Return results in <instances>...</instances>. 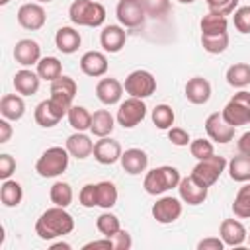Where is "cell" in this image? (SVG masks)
I'll list each match as a JSON object with an SVG mask.
<instances>
[{
	"mask_svg": "<svg viewBox=\"0 0 250 250\" xmlns=\"http://www.w3.org/2000/svg\"><path fill=\"white\" fill-rule=\"evenodd\" d=\"M74 230V219L66 211V207H51L41 213V217L35 223V234L41 240H53L64 234H70Z\"/></svg>",
	"mask_w": 250,
	"mask_h": 250,
	"instance_id": "cell-1",
	"label": "cell"
},
{
	"mask_svg": "<svg viewBox=\"0 0 250 250\" xmlns=\"http://www.w3.org/2000/svg\"><path fill=\"white\" fill-rule=\"evenodd\" d=\"M180 180H182V176H180L178 168L164 164V166H158V168H152L146 172V176L143 180V188L148 195H162L168 189L178 188Z\"/></svg>",
	"mask_w": 250,
	"mask_h": 250,
	"instance_id": "cell-2",
	"label": "cell"
},
{
	"mask_svg": "<svg viewBox=\"0 0 250 250\" xmlns=\"http://www.w3.org/2000/svg\"><path fill=\"white\" fill-rule=\"evenodd\" d=\"M68 18L74 25L100 27L105 21V8L94 0H74L68 8Z\"/></svg>",
	"mask_w": 250,
	"mask_h": 250,
	"instance_id": "cell-3",
	"label": "cell"
},
{
	"mask_svg": "<svg viewBox=\"0 0 250 250\" xmlns=\"http://www.w3.org/2000/svg\"><path fill=\"white\" fill-rule=\"evenodd\" d=\"M68 158L70 152L66 150V146H51L47 148L35 162V172L41 178H57L62 172H66L68 168Z\"/></svg>",
	"mask_w": 250,
	"mask_h": 250,
	"instance_id": "cell-4",
	"label": "cell"
},
{
	"mask_svg": "<svg viewBox=\"0 0 250 250\" xmlns=\"http://www.w3.org/2000/svg\"><path fill=\"white\" fill-rule=\"evenodd\" d=\"M221 115L232 127H240V125L250 123V92H246V90L236 92L227 102Z\"/></svg>",
	"mask_w": 250,
	"mask_h": 250,
	"instance_id": "cell-5",
	"label": "cell"
},
{
	"mask_svg": "<svg viewBox=\"0 0 250 250\" xmlns=\"http://www.w3.org/2000/svg\"><path fill=\"white\" fill-rule=\"evenodd\" d=\"M227 164H229V162L225 160V156L211 154V156H207V158H203V160H197V164H195L193 170H191V176H193L197 182H201L203 186L211 188V186L221 178V174L225 172Z\"/></svg>",
	"mask_w": 250,
	"mask_h": 250,
	"instance_id": "cell-6",
	"label": "cell"
},
{
	"mask_svg": "<svg viewBox=\"0 0 250 250\" xmlns=\"http://www.w3.org/2000/svg\"><path fill=\"white\" fill-rule=\"evenodd\" d=\"M123 88H125V92H127L131 98H141V100H145V98H148V96L154 94V90H156V78H154L148 70L139 68V70H133V72L125 78Z\"/></svg>",
	"mask_w": 250,
	"mask_h": 250,
	"instance_id": "cell-7",
	"label": "cell"
},
{
	"mask_svg": "<svg viewBox=\"0 0 250 250\" xmlns=\"http://www.w3.org/2000/svg\"><path fill=\"white\" fill-rule=\"evenodd\" d=\"M146 117V105L141 98H127L125 102L119 104V109H117V123L123 127V129H133L137 127L143 119Z\"/></svg>",
	"mask_w": 250,
	"mask_h": 250,
	"instance_id": "cell-8",
	"label": "cell"
},
{
	"mask_svg": "<svg viewBox=\"0 0 250 250\" xmlns=\"http://www.w3.org/2000/svg\"><path fill=\"white\" fill-rule=\"evenodd\" d=\"M115 16L123 27H139L146 20V12L141 0H119L115 8Z\"/></svg>",
	"mask_w": 250,
	"mask_h": 250,
	"instance_id": "cell-9",
	"label": "cell"
},
{
	"mask_svg": "<svg viewBox=\"0 0 250 250\" xmlns=\"http://www.w3.org/2000/svg\"><path fill=\"white\" fill-rule=\"evenodd\" d=\"M78 92V86H76V80L70 78V76H64L61 74L59 78H55L51 82V100L55 104H59L61 107H64L66 111L72 107V100Z\"/></svg>",
	"mask_w": 250,
	"mask_h": 250,
	"instance_id": "cell-10",
	"label": "cell"
},
{
	"mask_svg": "<svg viewBox=\"0 0 250 250\" xmlns=\"http://www.w3.org/2000/svg\"><path fill=\"white\" fill-rule=\"evenodd\" d=\"M68 111L64 107H61L59 104H55L51 98L49 100H43L35 105V111H33V117H35V123L43 129H51L55 127Z\"/></svg>",
	"mask_w": 250,
	"mask_h": 250,
	"instance_id": "cell-11",
	"label": "cell"
},
{
	"mask_svg": "<svg viewBox=\"0 0 250 250\" xmlns=\"http://www.w3.org/2000/svg\"><path fill=\"white\" fill-rule=\"evenodd\" d=\"M182 211H184L182 201L178 197H172V195H164V197L156 199V203L152 205V217L160 225H170V223L178 221Z\"/></svg>",
	"mask_w": 250,
	"mask_h": 250,
	"instance_id": "cell-12",
	"label": "cell"
},
{
	"mask_svg": "<svg viewBox=\"0 0 250 250\" xmlns=\"http://www.w3.org/2000/svg\"><path fill=\"white\" fill-rule=\"evenodd\" d=\"M18 23L23 27V29H29V31H37L45 25L47 21V14L43 10L41 4H35V2H27V4H21L18 14Z\"/></svg>",
	"mask_w": 250,
	"mask_h": 250,
	"instance_id": "cell-13",
	"label": "cell"
},
{
	"mask_svg": "<svg viewBox=\"0 0 250 250\" xmlns=\"http://www.w3.org/2000/svg\"><path fill=\"white\" fill-rule=\"evenodd\" d=\"M207 191L209 188L203 186L201 182H197L191 174L182 178L180 184H178V193H180V199L188 205H199L207 199Z\"/></svg>",
	"mask_w": 250,
	"mask_h": 250,
	"instance_id": "cell-14",
	"label": "cell"
},
{
	"mask_svg": "<svg viewBox=\"0 0 250 250\" xmlns=\"http://www.w3.org/2000/svg\"><path fill=\"white\" fill-rule=\"evenodd\" d=\"M234 129L236 127L229 125L219 111L207 115V119H205V131H207L209 139L215 141V143H221V145L230 143L234 139Z\"/></svg>",
	"mask_w": 250,
	"mask_h": 250,
	"instance_id": "cell-15",
	"label": "cell"
},
{
	"mask_svg": "<svg viewBox=\"0 0 250 250\" xmlns=\"http://www.w3.org/2000/svg\"><path fill=\"white\" fill-rule=\"evenodd\" d=\"M92 154L100 164L109 166V164H115L121 158L123 150H121L119 141H115L111 137H100V141L94 143V152Z\"/></svg>",
	"mask_w": 250,
	"mask_h": 250,
	"instance_id": "cell-16",
	"label": "cell"
},
{
	"mask_svg": "<svg viewBox=\"0 0 250 250\" xmlns=\"http://www.w3.org/2000/svg\"><path fill=\"white\" fill-rule=\"evenodd\" d=\"M14 59L23 68L33 66L41 61V47L35 39H20L14 47Z\"/></svg>",
	"mask_w": 250,
	"mask_h": 250,
	"instance_id": "cell-17",
	"label": "cell"
},
{
	"mask_svg": "<svg viewBox=\"0 0 250 250\" xmlns=\"http://www.w3.org/2000/svg\"><path fill=\"white\" fill-rule=\"evenodd\" d=\"M219 236L223 238L225 246H242L248 238V232L238 219H225L219 227Z\"/></svg>",
	"mask_w": 250,
	"mask_h": 250,
	"instance_id": "cell-18",
	"label": "cell"
},
{
	"mask_svg": "<svg viewBox=\"0 0 250 250\" xmlns=\"http://www.w3.org/2000/svg\"><path fill=\"white\" fill-rule=\"evenodd\" d=\"M123 84L117 78H102L96 84V98L104 104V105H115L121 102L123 96Z\"/></svg>",
	"mask_w": 250,
	"mask_h": 250,
	"instance_id": "cell-19",
	"label": "cell"
},
{
	"mask_svg": "<svg viewBox=\"0 0 250 250\" xmlns=\"http://www.w3.org/2000/svg\"><path fill=\"white\" fill-rule=\"evenodd\" d=\"M107 57L100 51H88L80 57V70L86 74V76H92V78H100L107 72Z\"/></svg>",
	"mask_w": 250,
	"mask_h": 250,
	"instance_id": "cell-20",
	"label": "cell"
},
{
	"mask_svg": "<svg viewBox=\"0 0 250 250\" xmlns=\"http://www.w3.org/2000/svg\"><path fill=\"white\" fill-rule=\"evenodd\" d=\"M184 92H186L188 102H191L195 105H203L211 98V84L203 76H193V78H189L186 82V90Z\"/></svg>",
	"mask_w": 250,
	"mask_h": 250,
	"instance_id": "cell-21",
	"label": "cell"
},
{
	"mask_svg": "<svg viewBox=\"0 0 250 250\" xmlns=\"http://www.w3.org/2000/svg\"><path fill=\"white\" fill-rule=\"evenodd\" d=\"M127 33L121 25H105L100 33V45L105 53H119L125 47Z\"/></svg>",
	"mask_w": 250,
	"mask_h": 250,
	"instance_id": "cell-22",
	"label": "cell"
},
{
	"mask_svg": "<svg viewBox=\"0 0 250 250\" xmlns=\"http://www.w3.org/2000/svg\"><path fill=\"white\" fill-rule=\"evenodd\" d=\"M119 162H121V168L127 174L137 176V174H141V172L146 170V166H148V154L145 150H141V148H127L121 154Z\"/></svg>",
	"mask_w": 250,
	"mask_h": 250,
	"instance_id": "cell-23",
	"label": "cell"
},
{
	"mask_svg": "<svg viewBox=\"0 0 250 250\" xmlns=\"http://www.w3.org/2000/svg\"><path fill=\"white\" fill-rule=\"evenodd\" d=\"M80 43H82L80 33H78L74 27H70V25L59 27L57 33H55V45H57V49H59L61 53H64V55L76 53L78 47H80Z\"/></svg>",
	"mask_w": 250,
	"mask_h": 250,
	"instance_id": "cell-24",
	"label": "cell"
},
{
	"mask_svg": "<svg viewBox=\"0 0 250 250\" xmlns=\"http://www.w3.org/2000/svg\"><path fill=\"white\" fill-rule=\"evenodd\" d=\"M66 150L70 152V156L84 160L94 152V141L84 131H76L66 139Z\"/></svg>",
	"mask_w": 250,
	"mask_h": 250,
	"instance_id": "cell-25",
	"label": "cell"
},
{
	"mask_svg": "<svg viewBox=\"0 0 250 250\" xmlns=\"http://www.w3.org/2000/svg\"><path fill=\"white\" fill-rule=\"evenodd\" d=\"M39 82H41V76L29 68H21L14 74V88L18 94L21 96H33L37 94L39 90Z\"/></svg>",
	"mask_w": 250,
	"mask_h": 250,
	"instance_id": "cell-26",
	"label": "cell"
},
{
	"mask_svg": "<svg viewBox=\"0 0 250 250\" xmlns=\"http://www.w3.org/2000/svg\"><path fill=\"white\" fill-rule=\"evenodd\" d=\"M0 113L10 121H20L25 113V102L18 94H4L0 100Z\"/></svg>",
	"mask_w": 250,
	"mask_h": 250,
	"instance_id": "cell-27",
	"label": "cell"
},
{
	"mask_svg": "<svg viewBox=\"0 0 250 250\" xmlns=\"http://www.w3.org/2000/svg\"><path fill=\"white\" fill-rule=\"evenodd\" d=\"M113 127H115V119L113 115L107 111V109H98L92 113V125H90V131L94 137H109L113 133Z\"/></svg>",
	"mask_w": 250,
	"mask_h": 250,
	"instance_id": "cell-28",
	"label": "cell"
},
{
	"mask_svg": "<svg viewBox=\"0 0 250 250\" xmlns=\"http://www.w3.org/2000/svg\"><path fill=\"white\" fill-rule=\"evenodd\" d=\"M227 27H229L227 16L217 14V12L205 14V16L201 18V21H199L201 35H219V33H227Z\"/></svg>",
	"mask_w": 250,
	"mask_h": 250,
	"instance_id": "cell-29",
	"label": "cell"
},
{
	"mask_svg": "<svg viewBox=\"0 0 250 250\" xmlns=\"http://www.w3.org/2000/svg\"><path fill=\"white\" fill-rule=\"evenodd\" d=\"M23 199V189L21 184L16 180H2L0 186V201L6 207H18Z\"/></svg>",
	"mask_w": 250,
	"mask_h": 250,
	"instance_id": "cell-30",
	"label": "cell"
},
{
	"mask_svg": "<svg viewBox=\"0 0 250 250\" xmlns=\"http://www.w3.org/2000/svg\"><path fill=\"white\" fill-rule=\"evenodd\" d=\"M229 168V176L232 182H250V156L246 154H238L232 156L227 164Z\"/></svg>",
	"mask_w": 250,
	"mask_h": 250,
	"instance_id": "cell-31",
	"label": "cell"
},
{
	"mask_svg": "<svg viewBox=\"0 0 250 250\" xmlns=\"http://www.w3.org/2000/svg\"><path fill=\"white\" fill-rule=\"evenodd\" d=\"M227 82L232 86V88H246L250 84V64L248 62H234L227 68V74H225Z\"/></svg>",
	"mask_w": 250,
	"mask_h": 250,
	"instance_id": "cell-32",
	"label": "cell"
},
{
	"mask_svg": "<svg viewBox=\"0 0 250 250\" xmlns=\"http://www.w3.org/2000/svg\"><path fill=\"white\" fill-rule=\"evenodd\" d=\"M68 123L74 131H90L92 125V113L84 107V105H72L66 113Z\"/></svg>",
	"mask_w": 250,
	"mask_h": 250,
	"instance_id": "cell-33",
	"label": "cell"
},
{
	"mask_svg": "<svg viewBox=\"0 0 250 250\" xmlns=\"http://www.w3.org/2000/svg\"><path fill=\"white\" fill-rule=\"evenodd\" d=\"M37 74L41 76V80L53 82L62 74V64L57 57H41V61L37 62Z\"/></svg>",
	"mask_w": 250,
	"mask_h": 250,
	"instance_id": "cell-34",
	"label": "cell"
},
{
	"mask_svg": "<svg viewBox=\"0 0 250 250\" xmlns=\"http://www.w3.org/2000/svg\"><path fill=\"white\" fill-rule=\"evenodd\" d=\"M232 213L238 219H250V182H244V186L238 189L232 201Z\"/></svg>",
	"mask_w": 250,
	"mask_h": 250,
	"instance_id": "cell-35",
	"label": "cell"
},
{
	"mask_svg": "<svg viewBox=\"0 0 250 250\" xmlns=\"http://www.w3.org/2000/svg\"><path fill=\"white\" fill-rule=\"evenodd\" d=\"M49 197H51V201H53L55 205H59V207H68V205L72 203L74 193H72V188H70L68 182H55V184L51 186V189H49Z\"/></svg>",
	"mask_w": 250,
	"mask_h": 250,
	"instance_id": "cell-36",
	"label": "cell"
},
{
	"mask_svg": "<svg viewBox=\"0 0 250 250\" xmlns=\"http://www.w3.org/2000/svg\"><path fill=\"white\" fill-rule=\"evenodd\" d=\"M96 188H98V207L111 209L117 203V188H115V184L104 180V182H98Z\"/></svg>",
	"mask_w": 250,
	"mask_h": 250,
	"instance_id": "cell-37",
	"label": "cell"
},
{
	"mask_svg": "<svg viewBox=\"0 0 250 250\" xmlns=\"http://www.w3.org/2000/svg\"><path fill=\"white\" fill-rule=\"evenodd\" d=\"M201 47L209 55H221L229 47V33H219V35H201Z\"/></svg>",
	"mask_w": 250,
	"mask_h": 250,
	"instance_id": "cell-38",
	"label": "cell"
},
{
	"mask_svg": "<svg viewBox=\"0 0 250 250\" xmlns=\"http://www.w3.org/2000/svg\"><path fill=\"white\" fill-rule=\"evenodd\" d=\"M174 109L166 104H158L154 109H152V123L156 125V129L160 131H168L172 125H174Z\"/></svg>",
	"mask_w": 250,
	"mask_h": 250,
	"instance_id": "cell-39",
	"label": "cell"
},
{
	"mask_svg": "<svg viewBox=\"0 0 250 250\" xmlns=\"http://www.w3.org/2000/svg\"><path fill=\"white\" fill-rule=\"evenodd\" d=\"M96 229L100 230V234L102 236H107V238H111L117 230H121V223H119V219L113 215V213H102L98 219H96Z\"/></svg>",
	"mask_w": 250,
	"mask_h": 250,
	"instance_id": "cell-40",
	"label": "cell"
},
{
	"mask_svg": "<svg viewBox=\"0 0 250 250\" xmlns=\"http://www.w3.org/2000/svg\"><path fill=\"white\" fill-rule=\"evenodd\" d=\"M146 16L150 18H164L170 12V0H141Z\"/></svg>",
	"mask_w": 250,
	"mask_h": 250,
	"instance_id": "cell-41",
	"label": "cell"
},
{
	"mask_svg": "<svg viewBox=\"0 0 250 250\" xmlns=\"http://www.w3.org/2000/svg\"><path fill=\"white\" fill-rule=\"evenodd\" d=\"M189 152H191L193 158L203 160V158L215 154V148H213V143L211 141H207V139H195V141L189 143Z\"/></svg>",
	"mask_w": 250,
	"mask_h": 250,
	"instance_id": "cell-42",
	"label": "cell"
},
{
	"mask_svg": "<svg viewBox=\"0 0 250 250\" xmlns=\"http://www.w3.org/2000/svg\"><path fill=\"white\" fill-rule=\"evenodd\" d=\"M232 21H234V27L240 31V33H250V6H240L232 12Z\"/></svg>",
	"mask_w": 250,
	"mask_h": 250,
	"instance_id": "cell-43",
	"label": "cell"
},
{
	"mask_svg": "<svg viewBox=\"0 0 250 250\" xmlns=\"http://www.w3.org/2000/svg\"><path fill=\"white\" fill-rule=\"evenodd\" d=\"M78 201L82 207H98V188L96 184H86L82 186L80 193H78Z\"/></svg>",
	"mask_w": 250,
	"mask_h": 250,
	"instance_id": "cell-44",
	"label": "cell"
},
{
	"mask_svg": "<svg viewBox=\"0 0 250 250\" xmlns=\"http://www.w3.org/2000/svg\"><path fill=\"white\" fill-rule=\"evenodd\" d=\"M205 4L209 12H217L223 16H229L238 8V0H205Z\"/></svg>",
	"mask_w": 250,
	"mask_h": 250,
	"instance_id": "cell-45",
	"label": "cell"
},
{
	"mask_svg": "<svg viewBox=\"0 0 250 250\" xmlns=\"http://www.w3.org/2000/svg\"><path fill=\"white\" fill-rule=\"evenodd\" d=\"M168 139L176 146H188L191 143L189 141V133L186 129H182V127H170L168 129Z\"/></svg>",
	"mask_w": 250,
	"mask_h": 250,
	"instance_id": "cell-46",
	"label": "cell"
},
{
	"mask_svg": "<svg viewBox=\"0 0 250 250\" xmlns=\"http://www.w3.org/2000/svg\"><path fill=\"white\" fill-rule=\"evenodd\" d=\"M16 172V160L10 154H0V178L2 180H10V176Z\"/></svg>",
	"mask_w": 250,
	"mask_h": 250,
	"instance_id": "cell-47",
	"label": "cell"
},
{
	"mask_svg": "<svg viewBox=\"0 0 250 250\" xmlns=\"http://www.w3.org/2000/svg\"><path fill=\"white\" fill-rule=\"evenodd\" d=\"M111 240H113V250H129L131 246H133V238H131V234L127 232V230H117L113 236H111Z\"/></svg>",
	"mask_w": 250,
	"mask_h": 250,
	"instance_id": "cell-48",
	"label": "cell"
},
{
	"mask_svg": "<svg viewBox=\"0 0 250 250\" xmlns=\"http://www.w3.org/2000/svg\"><path fill=\"white\" fill-rule=\"evenodd\" d=\"M225 242L221 236H207L197 242V250H223Z\"/></svg>",
	"mask_w": 250,
	"mask_h": 250,
	"instance_id": "cell-49",
	"label": "cell"
},
{
	"mask_svg": "<svg viewBox=\"0 0 250 250\" xmlns=\"http://www.w3.org/2000/svg\"><path fill=\"white\" fill-rule=\"evenodd\" d=\"M84 250H92V248H104V250H113V240L111 238H107V236H104L102 240H92V242H86L84 246H82Z\"/></svg>",
	"mask_w": 250,
	"mask_h": 250,
	"instance_id": "cell-50",
	"label": "cell"
},
{
	"mask_svg": "<svg viewBox=\"0 0 250 250\" xmlns=\"http://www.w3.org/2000/svg\"><path fill=\"white\" fill-rule=\"evenodd\" d=\"M12 133H14V129L10 125V119L2 117L0 119V143H8L10 137H12Z\"/></svg>",
	"mask_w": 250,
	"mask_h": 250,
	"instance_id": "cell-51",
	"label": "cell"
},
{
	"mask_svg": "<svg viewBox=\"0 0 250 250\" xmlns=\"http://www.w3.org/2000/svg\"><path fill=\"white\" fill-rule=\"evenodd\" d=\"M236 146H238V152H240V154L250 156V131H248V133H244V135H240V139H238Z\"/></svg>",
	"mask_w": 250,
	"mask_h": 250,
	"instance_id": "cell-52",
	"label": "cell"
},
{
	"mask_svg": "<svg viewBox=\"0 0 250 250\" xmlns=\"http://www.w3.org/2000/svg\"><path fill=\"white\" fill-rule=\"evenodd\" d=\"M61 248H62V250H70L72 246H70L68 242H57V244L51 246V250H61Z\"/></svg>",
	"mask_w": 250,
	"mask_h": 250,
	"instance_id": "cell-53",
	"label": "cell"
},
{
	"mask_svg": "<svg viewBox=\"0 0 250 250\" xmlns=\"http://www.w3.org/2000/svg\"><path fill=\"white\" fill-rule=\"evenodd\" d=\"M178 2H180V4H193L195 0H178Z\"/></svg>",
	"mask_w": 250,
	"mask_h": 250,
	"instance_id": "cell-54",
	"label": "cell"
},
{
	"mask_svg": "<svg viewBox=\"0 0 250 250\" xmlns=\"http://www.w3.org/2000/svg\"><path fill=\"white\" fill-rule=\"evenodd\" d=\"M35 2H39V4H49V2H53V0H35Z\"/></svg>",
	"mask_w": 250,
	"mask_h": 250,
	"instance_id": "cell-55",
	"label": "cell"
},
{
	"mask_svg": "<svg viewBox=\"0 0 250 250\" xmlns=\"http://www.w3.org/2000/svg\"><path fill=\"white\" fill-rule=\"evenodd\" d=\"M8 2H10V0H0V6H6Z\"/></svg>",
	"mask_w": 250,
	"mask_h": 250,
	"instance_id": "cell-56",
	"label": "cell"
},
{
	"mask_svg": "<svg viewBox=\"0 0 250 250\" xmlns=\"http://www.w3.org/2000/svg\"><path fill=\"white\" fill-rule=\"evenodd\" d=\"M248 246H250V234H248Z\"/></svg>",
	"mask_w": 250,
	"mask_h": 250,
	"instance_id": "cell-57",
	"label": "cell"
}]
</instances>
